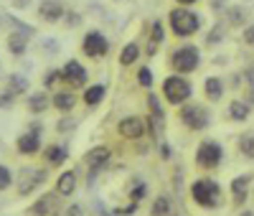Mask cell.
Returning <instances> with one entry per match:
<instances>
[{
	"label": "cell",
	"mask_w": 254,
	"mask_h": 216,
	"mask_svg": "<svg viewBox=\"0 0 254 216\" xmlns=\"http://www.w3.org/2000/svg\"><path fill=\"white\" fill-rule=\"evenodd\" d=\"M181 122H183L188 130H206L208 122H211V117H208V112L203 110V107H198V104H186L183 110H181Z\"/></svg>",
	"instance_id": "8992f818"
},
{
	"label": "cell",
	"mask_w": 254,
	"mask_h": 216,
	"mask_svg": "<svg viewBox=\"0 0 254 216\" xmlns=\"http://www.w3.org/2000/svg\"><path fill=\"white\" fill-rule=\"evenodd\" d=\"M165 28H163V20H153V33H150V43H147V56H155L158 46L163 43Z\"/></svg>",
	"instance_id": "603a6c76"
},
{
	"label": "cell",
	"mask_w": 254,
	"mask_h": 216,
	"mask_svg": "<svg viewBox=\"0 0 254 216\" xmlns=\"http://www.w3.org/2000/svg\"><path fill=\"white\" fill-rule=\"evenodd\" d=\"M44 155H46V160H49L51 165H61L64 160L69 158V150L61 147V145H49V147L44 150Z\"/></svg>",
	"instance_id": "cb8c5ba5"
},
{
	"label": "cell",
	"mask_w": 254,
	"mask_h": 216,
	"mask_svg": "<svg viewBox=\"0 0 254 216\" xmlns=\"http://www.w3.org/2000/svg\"><path fill=\"white\" fill-rule=\"evenodd\" d=\"M130 201H135V204H140V201H145V196H147V183L145 181H140V178H135L132 181V186H130Z\"/></svg>",
	"instance_id": "4316f807"
},
{
	"label": "cell",
	"mask_w": 254,
	"mask_h": 216,
	"mask_svg": "<svg viewBox=\"0 0 254 216\" xmlns=\"http://www.w3.org/2000/svg\"><path fill=\"white\" fill-rule=\"evenodd\" d=\"M49 107H51V99H49V94H44V92L28 97V110H31V115H44Z\"/></svg>",
	"instance_id": "7402d4cb"
},
{
	"label": "cell",
	"mask_w": 254,
	"mask_h": 216,
	"mask_svg": "<svg viewBox=\"0 0 254 216\" xmlns=\"http://www.w3.org/2000/svg\"><path fill=\"white\" fill-rule=\"evenodd\" d=\"M221 160H224V147L216 140H203L196 147V165L201 170H214L221 165Z\"/></svg>",
	"instance_id": "3957f363"
},
{
	"label": "cell",
	"mask_w": 254,
	"mask_h": 216,
	"mask_svg": "<svg viewBox=\"0 0 254 216\" xmlns=\"http://www.w3.org/2000/svg\"><path fill=\"white\" fill-rule=\"evenodd\" d=\"M8 51L13 56H23L28 51V33H20V31L10 33L8 36Z\"/></svg>",
	"instance_id": "ffe728a7"
},
{
	"label": "cell",
	"mask_w": 254,
	"mask_h": 216,
	"mask_svg": "<svg viewBox=\"0 0 254 216\" xmlns=\"http://www.w3.org/2000/svg\"><path fill=\"white\" fill-rule=\"evenodd\" d=\"M163 94L171 104H183V102L190 99V94H193V86H190V81L183 79V76H168L163 81Z\"/></svg>",
	"instance_id": "277c9868"
},
{
	"label": "cell",
	"mask_w": 254,
	"mask_h": 216,
	"mask_svg": "<svg viewBox=\"0 0 254 216\" xmlns=\"http://www.w3.org/2000/svg\"><path fill=\"white\" fill-rule=\"evenodd\" d=\"M252 196H254V186H252Z\"/></svg>",
	"instance_id": "ab89813d"
},
{
	"label": "cell",
	"mask_w": 254,
	"mask_h": 216,
	"mask_svg": "<svg viewBox=\"0 0 254 216\" xmlns=\"http://www.w3.org/2000/svg\"><path fill=\"white\" fill-rule=\"evenodd\" d=\"M56 193H44V196H41L33 206H31V214L33 216H49L54 209H56Z\"/></svg>",
	"instance_id": "d6986e66"
},
{
	"label": "cell",
	"mask_w": 254,
	"mask_h": 216,
	"mask_svg": "<svg viewBox=\"0 0 254 216\" xmlns=\"http://www.w3.org/2000/svg\"><path fill=\"white\" fill-rule=\"evenodd\" d=\"M190 199L198 209H221L224 191L214 178H198L190 183Z\"/></svg>",
	"instance_id": "6da1fadb"
},
{
	"label": "cell",
	"mask_w": 254,
	"mask_h": 216,
	"mask_svg": "<svg viewBox=\"0 0 254 216\" xmlns=\"http://www.w3.org/2000/svg\"><path fill=\"white\" fill-rule=\"evenodd\" d=\"M137 59H140V46L137 43H127V46L122 49V54H120V64L122 67H132Z\"/></svg>",
	"instance_id": "d4e9b609"
},
{
	"label": "cell",
	"mask_w": 254,
	"mask_h": 216,
	"mask_svg": "<svg viewBox=\"0 0 254 216\" xmlns=\"http://www.w3.org/2000/svg\"><path fill=\"white\" fill-rule=\"evenodd\" d=\"M117 130H120L122 138L137 140V138H142V133H145V120H140V117H125V120L117 125Z\"/></svg>",
	"instance_id": "7c38bea8"
},
{
	"label": "cell",
	"mask_w": 254,
	"mask_h": 216,
	"mask_svg": "<svg viewBox=\"0 0 254 216\" xmlns=\"http://www.w3.org/2000/svg\"><path fill=\"white\" fill-rule=\"evenodd\" d=\"M171 209H173L171 199H168V196H158L153 209H150V216H171Z\"/></svg>",
	"instance_id": "83f0119b"
},
{
	"label": "cell",
	"mask_w": 254,
	"mask_h": 216,
	"mask_svg": "<svg viewBox=\"0 0 254 216\" xmlns=\"http://www.w3.org/2000/svg\"><path fill=\"white\" fill-rule=\"evenodd\" d=\"M239 216H254V211H249V209H244V211H239Z\"/></svg>",
	"instance_id": "f35d334b"
},
{
	"label": "cell",
	"mask_w": 254,
	"mask_h": 216,
	"mask_svg": "<svg viewBox=\"0 0 254 216\" xmlns=\"http://www.w3.org/2000/svg\"><path fill=\"white\" fill-rule=\"evenodd\" d=\"M44 181H46V170L23 168V170H20V178H18V196H28V193L36 191Z\"/></svg>",
	"instance_id": "52a82bcc"
},
{
	"label": "cell",
	"mask_w": 254,
	"mask_h": 216,
	"mask_svg": "<svg viewBox=\"0 0 254 216\" xmlns=\"http://www.w3.org/2000/svg\"><path fill=\"white\" fill-rule=\"evenodd\" d=\"M242 38H244V43H247V46H254V23L244 28V33H242Z\"/></svg>",
	"instance_id": "836d02e7"
},
{
	"label": "cell",
	"mask_w": 254,
	"mask_h": 216,
	"mask_svg": "<svg viewBox=\"0 0 254 216\" xmlns=\"http://www.w3.org/2000/svg\"><path fill=\"white\" fill-rule=\"evenodd\" d=\"M15 147H18V153H23V155H36L41 150V138L36 133H23L15 140Z\"/></svg>",
	"instance_id": "9a60e30c"
},
{
	"label": "cell",
	"mask_w": 254,
	"mask_h": 216,
	"mask_svg": "<svg viewBox=\"0 0 254 216\" xmlns=\"http://www.w3.org/2000/svg\"><path fill=\"white\" fill-rule=\"evenodd\" d=\"M171 28L176 36L181 38H188V36H193L198 33L201 28V15L196 10H190L188 5H178L171 10Z\"/></svg>",
	"instance_id": "7a4b0ae2"
},
{
	"label": "cell",
	"mask_w": 254,
	"mask_h": 216,
	"mask_svg": "<svg viewBox=\"0 0 254 216\" xmlns=\"http://www.w3.org/2000/svg\"><path fill=\"white\" fill-rule=\"evenodd\" d=\"M147 107H150V125H153V133L160 135L165 130V112L160 107V99L158 94H147Z\"/></svg>",
	"instance_id": "4fadbf2b"
},
{
	"label": "cell",
	"mask_w": 254,
	"mask_h": 216,
	"mask_svg": "<svg viewBox=\"0 0 254 216\" xmlns=\"http://www.w3.org/2000/svg\"><path fill=\"white\" fill-rule=\"evenodd\" d=\"M8 89L13 94H20V92H26L28 89V79L26 76H20V74H10V86Z\"/></svg>",
	"instance_id": "f546056e"
},
{
	"label": "cell",
	"mask_w": 254,
	"mask_h": 216,
	"mask_svg": "<svg viewBox=\"0 0 254 216\" xmlns=\"http://www.w3.org/2000/svg\"><path fill=\"white\" fill-rule=\"evenodd\" d=\"M0 74H3V67H0Z\"/></svg>",
	"instance_id": "60d3db41"
},
{
	"label": "cell",
	"mask_w": 254,
	"mask_h": 216,
	"mask_svg": "<svg viewBox=\"0 0 254 216\" xmlns=\"http://www.w3.org/2000/svg\"><path fill=\"white\" fill-rule=\"evenodd\" d=\"M203 92H206L208 102H219V99L224 97V79H219V76H208V79L203 81Z\"/></svg>",
	"instance_id": "44dd1931"
},
{
	"label": "cell",
	"mask_w": 254,
	"mask_h": 216,
	"mask_svg": "<svg viewBox=\"0 0 254 216\" xmlns=\"http://www.w3.org/2000/svg\"><path fill=\"white\" fill-rule=\"evenodd\" d=\"M64 216H84V209H81L79 204H71V206H66V211H64Z\"/></svg>",
	"instance_id": "d590c367"
},
{
	"label": "cell",
	"mask_w": 254,
	"mask_h": 216,
	"mask_svg": "<svg viewBox=\"0 0 254 216\" xmlns=\"http://www.w3.org/2000/svg\"><path fill=\"white\" fill-rule=\"evenodd\" d=\"M51 104L56 107L59 112H71L74 104H76V94L69 92V89H59V92L51 97Z\"/></svg>",
	"instance_id": "e0dca14e"
},
{
	"label": "cell",
	"mask_w": 254,
	"mask_h": 216,
	"mask_svg": "<svg viewBox=\"0 0 254 216\" xmlns=\"http://www.w3.org/2000/svg\"><path fill=\"white\" fill-rule=\"evenodd\" d=\"M237 145H239V153H242L244 158L254 160V135H252V133H249V135H242Z\"/></svg>",
	"instance_id": "f1b7e54d"
},
{
	"label": "cell",
	"mask_w": 254,
	"mask_h": 216,
	"mask_svg": "<svg viewBox=\"0 0 254 216\" xmlns=\"http://www.w3.org/2000/svg\"><path fill=\"white\" fill-rule=\"evenodd\" d=\"M76 191V173L74 170H64L56 178V193L59 196H71Z\"/></svg>",
	"instance_id": "2e32d148"
},
{
	"label": "cell",
	"mask_w": 254,
	"mask_h": 216,
	"mask_svg": "<svg viewBox=\"0 0 254 216\" xmlns=\"http://www.w3.org/2000/svg\"><path fill=\"white\" fill-rule=\"evenodd\" d=\"M74 120H59V125H56V130L59 133H69V130H74Z\"/></svg>",
	"instance_id": "e575fe53"
},
{
	"label": "cell",
	"mask_w": 254,
	"mask_h": 216,
	"mask_svg": "<svg viewBox=\"0 0 254 216\" xmlns=\"http://www.w3.org/2000/svg\"><path fill=\"white\" fill-rule=\"evenodd\" d=\"M13 186V173L8 165H0V191H8Z\"/></svg>",
	"instance_id": "4dcf8cb0"
},
{
	"label": "cell",
	"mask_w": 254,
	"mask_h": 216,
	"mask_svg": "<svg viewBox=\"0 0 254 216\" xmlns=\"http://www.w3.org/2000/svg\"><path fill=\"white\" fill-rule=\"evenodd\" d=\"M87 69L81 67L79 61H66L64 64V69H61V81H69V84H74V86H81V84H87Z\"/></svg>",
	"instance_id": "30bf717a"
},
{
	"label": "cell",
	"mask_w": 254,
	"mask_h": 216,
	"mask_svg": "<svg viewBox=\"0 0 254 216\" xmlns=\"http://www.w3.org/2000/svg\"><path fill=\"white\" fill-rule=\"evenodd\" d=\"M137 81H140V86H145V89H150V86H153V72L147 69V67H142V69L137 72Z\"/></svg>",
	"instance_id": "1f68e13d"
},
{
	"label": "cell",
	"mask_w": 254,
	"mask_h": 216,
	"mask_svg": "<svg viewBox=\"0 0 254 216\" xmlns=\"http://www.w3.org/2000/svg\"><path fill=\"white\" fill-rule=\"evenodd\" d=\"M252 115V104L244 102V99H234L229 104V120L231 122H247Z\"/></svg>",
	"instance_id": "ac0fdd59"
},
{
	"label": "cell",
	"mask_w": 254,
	"mask_h": 216,
	"mask_svg": "<svg viewBox=\"0 0 254 216\" xmlns=\"http://www.w3.org/2000/svg\"><path fill=\"white\" fill-rule=\"evenodd\" d=\"M104 94H107V89H104L102 84H94V86H89V89L84 92V102H87L89 107H94V104H99L104 99Z\"/></svg>",
	"instance_id": "484cf974"
},
{
	"label": "cell",
	"mask_w": 254,
	"mask_h": 216,
	"mask_svg": "<svg viewBox=\"0 0 254 216\" xmlns=\"http://www.w3.org/2000/svg\"><path fill=\"white\" fill-rule=\"evenodd\" d=\"M81 49H84V54H87L89 59H99V56H104L110 51V41L104 38L99 31H89L87 36H84V41H81Z\"/></svg>",
	"instance_id": "ba28073f"
},
{
	"label": "cell",
	"mask_w": 254,
	"mask_h": 216,
	"mask_svg": "<svg viewBox=\"0 0 254 216\" xmlns=\"http://www.w3.org/2000/svg\"><path fill=\"white\" fill-rule=\"evenodd\" d=\"M13 99H15V94H13L10 89H5L3 94H0V107L5 110V107H10V104H13Z\"/></svg>",
	"instance_id": "d6a6232c"
},
{
	"label": "cell",
	"mask_w": 254,
	"mask_h": 216,
	"mask_svg": "<svg viewBox=\"0 0 254 216\" xmlns=\"http://www.w3.org/2000/svg\"><path fill=\"white\" fill-rule=\"evenodd\" d=\"M160 158H163V160H171V145H168V143L160 145Z\"/></svg>",
	"instance_id": "8d00e7d4"
},
{
	"label": "cell",
	"mask_w": 254,
	"mask_h": 216,
	"mask_svg": "<svg viewBox=\"0 0 254 216\" xmlns=\"http://www.w3.org/2000/svg\"><path fill=\"white\" fill-rule=\"evenodd\" d=\"M201 64V54L196 46H183V49H176L173 51V59H171V67L178 72V74H190L196 72Z\"/></svg>",
	"instance_id": "5b68a950"
},
{
	"label": "cell",
	"mask_w": 254,
	"mask_h": 216,
	"mask_svg": "<svg viewBox=\"0 0 254 216\" xmlns=\"http://www.w3.org/2000/svg\"><path fill=\"white\" fill-rule=\"evenodd\" d=\"M178 5H193V3H198V0H176Z\"/></svg>",
	"instance_id": "74e56055"
},
{
	"label": "cell",
	"mask_w": 254,
	"mask_h": 216,
	"mask_svg": "<svg viewBox=\"0 0 254 216\" xmlns=\"http://www.w3.org/2000/svg\"><path fill=\"white\" fill-rule=\"evenodd\" d=\"M38 15L46 20V23H59V20L66 15V10H64V5L59 3V0H41L38 5Z\"/></svg>",
	"instance_id": "8fae6325"
},
{
	"label": "cell",
	"mask_w": 254,
	"mask_h": 216,
	"mask_svg": "<svg viewBox=\"0 0 254 216\" xmlns=\"http://www.w3.org/2000/svg\"><path fill=\"white\" fill-rule=\"evenodd\" d=\"M252 183H254V173H242L234 181L229 183V191H231V199H234L237 206H244V201L249 199L252 193Z\"/></svg>",
	"instance_id": "9c48e42d"
},
{
	"label": "cell",
	"mask_w": 254,
	"mask_h": 216,
	"mask_svg": "<svg viewBox=\"0 0 254 216\" xmlns=\"http://www.w3.org/2000/svg\"><path fill=\"white\" fill-rule=\"evenodd\" d=\"M84 160H87V165L92 168V176H89V183H92V181H94V176H97V170L110 160V147H92Z\"/></svg>",
	"instance_id": "5bb4252c"
}]
</instances>
